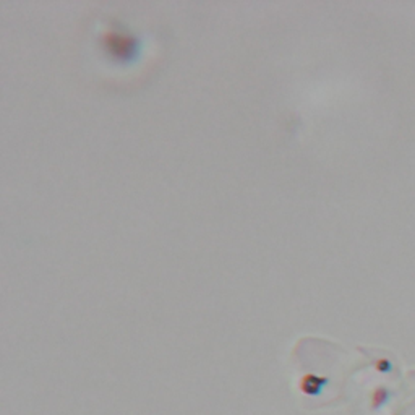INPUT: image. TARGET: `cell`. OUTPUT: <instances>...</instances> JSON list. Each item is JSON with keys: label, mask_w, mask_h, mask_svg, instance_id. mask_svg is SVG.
<instances>
[{"label": "cell", "mask_w": 415, "mask_h": 415, "mask_svg": "<svg viewBox=\"0 0 415 415\" xmlns=\"http://www.w3.org/2000/svg\"><path fill=\"white\" fill-rule=\"evenodd\" d=\"M106 44L109 54L117 57L120 62H132L135 55H138L140 41L130 34L122 32H109L106 36Z\"/></svg>", "instance_id": "6da1fadb"}]
</instances>
